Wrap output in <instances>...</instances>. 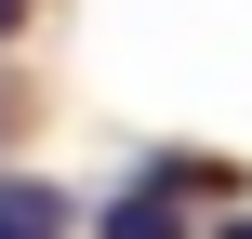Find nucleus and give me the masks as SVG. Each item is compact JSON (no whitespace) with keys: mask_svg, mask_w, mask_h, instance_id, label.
I'll return each instance as SVG.
<instances>
[{"mask_svg":"<svg viewBox=\"0 0 252 239\" xmlns=\"http://www.w3.org/2000/svg\"><path fill=\"white\" fill-rule=\"evenodd\" d=\"M173 186H186V160H159L146 186H120V200L93 213V239H199V226H186V200H173Z\"/></svg>","mask_w":252,"mask_h":239,"instance_id":"f257e3e1","label":"nucleus"},{"mask_svg":"<svg viewBox=\"0 0 252 239\" xmlns=\"http://www.w3.org/2000/svg\"><path fill=\"white\" fill-rule=\"evenodd\" d=\"M13 27H27V0H0V40H13Z\"/></svg>","mask_w":252,"mask_h":239,"instance_id":"7ed1b4c3","label":"nucleus"},{"mask_svg":"<svg viewBox=\"0 0 252 239\" xmlns=\"http://www.w3.org/2000/svg\"><path fill=\"white\" fill-rule=\"evenodd\" d=\"M226 239H252V213H239V226H226Z\"/></svg>","mask_w":252,"mask_h":239,"instance_id":"20e7f679","label":"nucleus"},{"mask_svg":"<svg viewBox=\"0 0 252 239\" xmlns=\"http://www.w3.org/2000/svg\"><path fill=\"white\" fill-rule=\"evenodd\" d=\"M0 239H66V186H40V173H0Z\"/></svg>","mask_w":252,"mask_h":239,"instance_id":"f03ea898","label":"nucleus"}]
</instances>
